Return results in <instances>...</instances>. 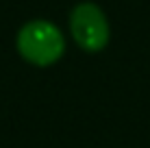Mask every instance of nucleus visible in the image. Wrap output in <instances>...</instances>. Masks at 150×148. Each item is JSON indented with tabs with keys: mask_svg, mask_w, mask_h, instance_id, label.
<instances>
[{
	"mask_svg": "<svg viewBox=\"0 0 150 148\" xmlns=\"http://www.w3.org/2000/svg\"><path fill=\"white\" fill-rule=\"evenodd\" d=\"M15 46H18V52L28 63L46 68V65H52L63 57L65 37L52 22L33 20L20 28Z\"/></svg>",
	"mask_w": 150,
	"mask_h": 148,
	"instance_id": "nucleus-1",
	"label": "nucleus"
},
{
	"mask_svg": "<svg viewBox=\"0 0 150 148\" xmlns=\"http://www.w3.org/2000/svg\"><path fill=\"white\" fill-rule=\"evenodd\" d=\"M70 30L74 42L87 52H98L109 44V24L105 13L94 2H81L70 15Z\"/></svg>",
	"mask_w": 150,
	"mask_h": 148,
	"instance_id": "nucleus-2",
	"label": "nucleus"
}]
</instances>
